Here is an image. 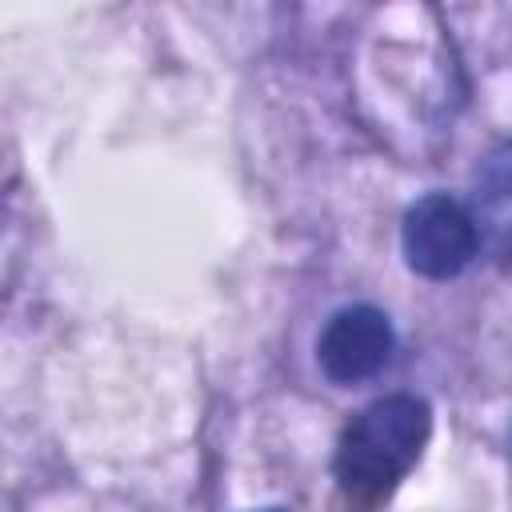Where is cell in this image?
Masks as SVG:
<instances>
[{
    "mask_svg": "<svg viewBox=\"0 0 512 512\" xmlns=\"http://www.w3.org/2000/svg\"><path fill=\"white\" fill-rule=\"evenodd\" d=\"M432 432V412L420 396L392 392L372 400L340 436L336 476L356 496H384L420 460Z\"/></svg>",
    "mask_w": 512,
    "mask_h": 512,
    "instance_id": "1",
    "label": "cell"
},
{
    "mask_svg": "<svg viewBox=\"0 0 512 512\" xmlns=\"http://www.w3.org/2000/svg\"><path fill=\"white\" fill-rule=\"evenodd\" d=\"M400 248L416 276L452 280L480 252V228H476L472 208H464L456 196L428 192L404 212Z\"/></svg>",
    "mask_w": 512,
    "mask_h": 512,
    "instance_id": "2",
    "label": "cell"
},
{
    "mask_svg": "<svg viewBox=\"0 0 512 512\" xmlns=\"http://www.w3.org/2000/svg\"><path fill=\"white\" fill-rule=\"evenodd\" d=\"M396 348L392 320L376 304H348L328 316L316 340V364L332 384L372 380Z\"/></svg>",
    "mask_w": 512,
    "mask_h": 512,
    "instance_id": "3",
    "label": "cell"
},
{
    "mask_svg": "<svg viewBox=\"0 0 512 512\" xmlns=\"http://www.w3.org/2000/svg\"><path fill=\"white\" fill-rule=\"evenodd\" d=\"M476 228L496 252H512V140L492 148L476 168Z\"/></svg>",
    "mask_w": 512,
    "mask_h": 512,
    "instance_id": "4",
    "label": "cell"
},
{
    "mask_svg": "<svg viewBox=\"0 0 512 512\" xmlns=\"http://www.w3.org/2000/svg\"><path fill=\"white\" fill-rule=\"evenodd\" d=\"M260 512H284V508H260Z\"/></svg>",
    "mask_w": 512,
    "mask_h": 512,
    "instance_id": "5",
    "label": "cell"
}]
</instances>
